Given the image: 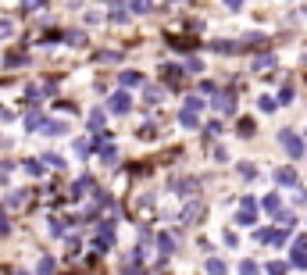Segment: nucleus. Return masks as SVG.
<instances>
[{
    "instance_id": "39448f33",
    "label": "nucleus",
    "mask_w": 307,
    "mask_h": 275,
    "mask_svg": "<svg viewBox=\"0 0 307 275\" xmlns=\"http://www.w3.org/2000/svg\"><path fill=\"white\" fill-rule=\"evenodd\" d=\"M257 240H261V243H272V247H279V243L286 240V232H279V229H257Z\"/></svg>"
},
{
    "instance_id": "dca6fc26",
    "label": "nucleus",
    "mask_w": 307,
    "mask_h": 275,
    "mask_svg": "<svg viewBox=\"0 0 307 275\" xmlns=\"http://www.w3.org/2000/svg\"><path fill=\"white\" fill-rule=\"evenodd\" d=\"M43 133H47V136H61V133H65V125H61V122H47V125H43Z\"/></svg>"
},
{
    "instance_id": "f8f14e48",
    "label": "nucleus",
    "mask_w": 307,
    "mask_h": 275,
    "mask_svg": "<svg viewBox=\"0 0 307 275\" xmlns=\"http://www.w3.org/2000/svg\"><path fill=\"white\" fill-rule=\"evenodd\" d=\"M72 150H75L79 157H86V154L93 150V143H89V139H75V143H72Z\"/></svg>"
},
{
    "instance_id": "9b49d317",
    "label": "nucleus",
    "mask_w": 307,
    "mask_h": 275,
    "mask_svg": "<svg viewBox=\"0 0 307 275\" xmlns=\"http://www.w3.org/2000/svg\"><path fill=\"white\" fill-rule=\"evenodd\" d=\"M104 129V111H93L89 115V133H100Z\"/></svg>"
},
{
    "instance_id": "6e6552de",
    "label": "nucleus",
    "mask_w": 307,
    "mask_h": 275,
    "mask_svg": "<svg viewBox=\"0 0 307 275\" xmlns=\"http://www.w3.org/2000/svg\"><path fill=\"white\" fill-rule=\"evenodd\" d=\"M100 161H104V164H114V161H118V146H114V143H104V146H100Z\"/></svg>"
},
{
    "instance_id": "72a5a7b5",
    "label": "nucleus",
    "mask_w": 307,
    "mask_h": 275,
    "mask_svg": "<svg viewBox=\"0 0 307 275\" xmlns=\"http://www.w3.org/2000/svg\"><path fill=\"white\" fill-rule=\"evenodd\" d=\"M25 4H32V7H43V0H25Z\"/></svg>"
},
{
    "instance_id": "423d86ee",
    "label": "nucleus",
    "mask_w": 307,
    "mask_h": 275,
    "mask_svg": "<svg viewBox=\"0 0 307 275\" xmlns=\"http://www.w3.org/2000/svg\"><path fill=\"white\" fill-rule=\"evenodd\" d=\"M179 125H182V129H197V125H200L197 111H193V107H182V111H179Z\"/></svg>"
},
{
    "instance_id": "0eeeda50",
    "label": "nucleus",
    "mask_w": 307,
    "mask_h": 275,
    "mask_svg": "<svg viewBox=\"0 0 307 275\" xmlns=\"http://www.w3.org/2000/svg\"><path fill=\"white\" fill-rule=\"evenodd\" d=\"M293 265L297 268H307V236L297 240V247H293Z\"/></svg>"
},
{
    "instance_id": "c756f323",
    "label": "nucleus",
    "mask_w": 307,
    "mask_h": 275,
    "mask_svg": "<svg viewBox=\"0 0 307 275\" xmlns=\"http://www.w3.org/2000/svg\"><path fill=\"white\" fill-rule=\"evenodd\" d=\"M7 229H11L7 225V214H0V236H7Z\"/></svg>"
},
{
    "instance_id": "4be33fe9",
    "label": "nucleus",
    "mask_w": 307,
    "mask_h": 275,
    "mask_svg": "<svg viewBox=\"0 0 307 275\" xmlns=\"http://www.w3.org/2000/svg\"><path fill=\"white\" fill-rule=\"evenodd\" d=\"M239 275H257V265H254V261H243V265H239Z\"/></svg>"
},
{
    "instance_id": "a211bd4d",
    "label": "nucleus",
    "mask_w": 307,
    "mask_h": 275,
    "mask_svg": "<svg viewBox=\"0 0 307 275\" xmlns=\"http://www.w3.org/2000/svg\"><path fill=\"white\" fill-rule=\"evenodd\" d=\"M89 190H93V179H89V175H82V179L75 182V193H89Z\"/></svg>"
},
{
    "instance_id": "393cba45",
    "label": "nucleus",
    "mask_w": 307,
    "mask_h": 275,
    "mask_svg": "<svg viewBox=\"0 0 307 275\" xmlns=\"http://www.w3.org/2000/svg\"><path fill=\"white\" fill-rule=\"evenodd\" d=\"M171 247H175L171 236H161V254H171Z\"/></svg>"
},
{
    "instance_id": "473e14b6",
    "label": "nucleus",
    "mask_w": 307,
    "mask_h": 275,
    "mask_svg": "<svg viewBox=\"0 0 307 275\" xmlns=\"http://www.w3.org/2000/svg\"><path fill=\"white\" fill-rule=\"evenodd\" d=\"M225 4H229L232 11H239V7H243V0H225Z\"/></svg>"
},
{
    "instance_id": "7c9ffc66",
    "label": "nucleus",
    "mask_w": 307,
    "mask_h": 275,
    "mask_svg": "<svg viewBox=\"0 0 307 275\" xmlns=\"http://www.w3.org/2000/svg\"><path fill=\"white\" fill-rule=\"evenodd\" d=\"M125 275H143V265H140V268H136V265H129V268H125Z\"/></svg>"
},
{
    "instance_id": "5701e85b",
    "label": "nucleus",
    "mask_w": 307,
    "mask_h": 275,
    "mask_svg": "<svg viewBox=\"0 0 307 275\" xmlns=\"http://www.w3.org/2000/svg\"><path fill=\"white\" fill-rule=\"evenodd\" d=\"M25 172H29V175H40L43 164H40V161H25Z\"/></svg>"
},
{
    "instance_id": "7ed1b4c3",
    "label": "nucleus",
    "mask_w": 307,
    "mask_h": 275,
    "mask_svg": "<svg viewBox=\"0 0 307 275\" xmlns=\"http://www.w3.org/2000/svg\"><path fill=\"white\" fill-rule=\"evenodd\" d=\"M129 107H132V97H129L125 89H118V93L111 97V111H114V115H129Z\"/></svg>"
},
{
    "instance_id": "b1692460",
    "label": "nucleus",
    "mask_w": 307,
    "mask_h": 275,
    "mask_svg": "<svg viewBox=\"0 0 307 275\" xmlns=\"http://www.w3.org/2000/svg\"><path fill=\"white\" fill-rule=\"evenodd\" d=\"M239 175H246V179H254V175H257V168H254V164H246V161H243V164H239Z\"/></svg>"
},
{
    "instance_id": "f03ea898",
    "label": "nucleus",
    "mask_w": 307,
    "mask_h": 275,
    "mask_svg": "<svg viewBox=\"0 0 307 275\" xmlns=\"http://www.w3.org/2000/svg\"><path fill=\"white\" fill-rule=\"evenodd\" d=\"M254 218H257V204H254V197H246L243 207H239V214H236V222L239 225H254Z\"/></svg>"
},
{
    "instance_id": "aec40b11",
    "label": "nucleus",
    "mask_w": 307,
    "mask_h": 275,
    "mask_svg": "<svg viewBox=\"0 0 307 275\" xmlns=\"http://www.w3.org/2000/svg\"><path fill=\"white\" fill-rule=\"evenodd\" d=\"M179 75H182V68H179V65H168V68H164V79H171V82H175Z\"/></svg>"
},
{
    "instance_id": "20e7f679",
    "label": "nucleus",
    "mask_w": 307,
    "mask_h": 275,
    "mask_svg": "<svg viewBox=\"0 0 307 275\" xmlns=\"http://www.w3.org/2000/svg\"><path fill=\"white\" fill-rule=\"evenodd\" d=\"M111 243H114V222H104V229L97 236V250H107Z\"/></svg>"
},
{
    "instance_id": "a878e982",
    "label": "nucleus",
    "mask_w": 307,
    "mask_h": 275,
    "mask_svg": "<svg viewBox=\"0 0 307 275\" xmlns=\"http://www.w3.org/2000/svg\"><path fill=\"white\" fill-rule=\"evenodd\" d=\"M40 272L50 275V272H54V261H50V258H43V261H40Z\"/></svg>"
},
{
    "instance_id": "9d476101",
    "label": "nucleus",
    "mask_w": 307,
    "mask_h": 275,
    "mask_svg": "<svg viewBox=\"0 0 307 275\" xmlns=\"http://www.w3.org/2000/svg\"><path fill=\"white\" fill-rule=\"evenodd\" d=\"M261 204H264V211H268V214H279V211H282V200H279L275 193H268V197H264Z\"/></svg>"
},
{
    "instance_id": "1a4fd4ad",
    "label": "nucleus",
    "mask_w": 307,
    "mask_h": 275,
    "mask_svg": "<svg viewBox=\"0 0 307 275\" xmlns=\"http://www.w3.org/2000/svg\"><path fill=\"white\" fill-rule=\"evenodd\" d=\"M275 179H279L282 186H297V172H293V168H279V172H275Z\"/></svg>"
},
{
    "instance_id": "6ab92c4d",
    "label": "nucleus",
    "mask_w": 307,
    "mask_h": 275,
    "mask_svg": "<svg viewBox=\"0 0 307 275\" xmlns=\"http://www.w3.org/2000/svg\"><path fill=\"white\" fill-rule=\"evenodd\" d=\"M40 122H43V118H40V111H29V118H25V129H40Z\"/></svg>"
},
{
    "instance_id": "f257e3e1",
    "label": "nucleus",
    "mask_w": 307,
    "mask_h": 275,
    "mask_svg": "<svg viewBox=\"0 0 307 275\" xmlns=\"http://www.w3.org/2000/svg\"><path fill=\"white\" fill-rule=\"evenodd\" d=\"M279 139H282V146L290 150V157H304V139L300 136H293V133L286 129V133H279Z\"/></svg>"
},
{
    "instance_id": "c85d7f7f",
    "label": "nucleus",
    "mask_w": 307,
    "mask_h": 275,
    "mask_svg": "<svg viewBox=\"0 0 307 275\" xmlns=\"http://www.w3.org/2000/svg\"><path fill=\"white\" fill-rule=\"evenodd\" d=\"M147 100H150V104H154V100H161V89H157V86H150V89H147Z\"/></svg>"
},
{
    "instance_id": "bb28decb",
    "label": "nucleus",
    "mask_w": 307,
    "mask_h": 275,
    "mask_svg": "<svg viewBox=\"0 0 307 275\" xmlns=\"http://www.w3.org/2000/svg\"><path fill=\"white\" fill-rule=\"evenodd\" d=\"M47 164H50V168H65V161H61V157H54V154H47Z\"/></svg>"
},
{
    "instance_id": "412c9836",
    "label": "nucleus",
    "mask_w": 307,
    "mask_h": 275,
    "mask_svg": "<svg viewBox=\"0 0 307 275\" xmlns=\"http://www.w3.org/2000/svg\"><path fill=\"white\" fill-rule=\"evenodd\" d=\"M268 275H286V265H282V261H272V265H268Z\"/></svg>"
},
{
    "instance_id": "f3484780",
    "label": "nucleus",
    "mask_w": 307,
    "mask_h": 275,
    "mask_svg": "<svg viewBox=\"0 0 307 275\" xmlns=\"http://www.w3.org/2000/svg\"><path fill=\"white\" fill-rule=\"evenodd\" d=\"M129 11H136V14H147V11H150V0H132V4H129Z\"/></svg>"
},
{
    "instance_id": "ddd939ff",
    "label": "nucleus",
    "mask_w": 307,
    "mask_h": 275,
    "mask_svg": "<svg viewBox=\"0 0 307 275\" xmlns=\"http://www.w3.org/2000/svg\"><path fill=\"white\" fill-rule=\"evenodd\" d=\"M215 107H218V111H225V115H229L232 107H236V100H232V97H218V100H215Z\"/></svg>"
},
{
    "instance_id": "2eb2a0df",
    "label": "nucleus",
    "mask_w": 307,
    "mask_h": 275,
    "mask_svg": "<svg viewBox=\"0 0 307 275\" xmlns=\"http://www.w3.org/2000/svg\"><path fill=\"white\" fill-rule=\"evenodd\" d=\"M118 79H122V86H140V75L136 71H122Z\"/></svg>"
},
{
    "instance_id": "4468645a",
    "label": "nucleus",
    "mask_w": 307,
    "mask_h": 275,
    "mask_svg": "<svg viewBox=\"0 0 307 275\" xmlns=\"http://www.w3.org/2000/svg\"><path fill=\"white\" fill-rule=\"evenodd\" d=\"M207 275H225V265H222L218 258H211V261H207Z\"/></svg>"
},
{
    "instance_id": "2f4dec72",
    "label": "nucleus",
    "mask_w": 307,
    "mask_h": 275,
    "mask_svg": "<svg viewBox=\"0 0 307 275\" xmlns=\"http://www.w3.org/2000/svg\"><path fill=\"white\" fill-rule=\"evenodd\" d=\"M0 36H11V22H0Z\"/></svg>"
},
{
    "instance_id": "cd10ccee",
    "label": "nucleus",
    "mask_w": 307,
    "mask_h": 275,
    "mask_svg": "<svg viewBox=\"0 0 307 275\" xmlns=\"http://www.w3.org/2000/svg\"><path fill=\"white\" fill-rule=\"evenodd\" d=\"M50 232H54V236H61V232H65V225H61L57 218H50Z\"/></svg>"
}]
</instances>
